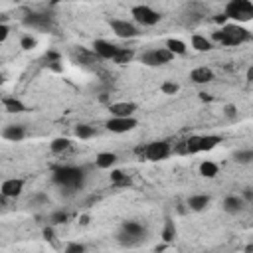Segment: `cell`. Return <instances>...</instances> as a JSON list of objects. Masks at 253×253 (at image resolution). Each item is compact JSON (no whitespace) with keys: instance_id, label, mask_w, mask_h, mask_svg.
Segmentation results:
<instances>
[{"instance_id":"1","label":"cell","mask_w":253,"mask_h":253,"mask_svg":"<svg viewBox=\"0 0 253 253\" xmlns=\"http://www.w3.org/2000/svg\"><path fill=\"white\" fill-rule=\"evenodd\" d=\"M53 184L67 194H73L83 188L85 184V170L79 166H57L53 170Z\"/></svg>"},{"instance_id":"2","label":"cell","mask_w":253,"mask_h":253,"mask_svg":"<svg viewBox=\"0 0 253 253\" xmlns=\"http://www.w3.org/2000/svg\"><path fill=\"white\" fill-rule=\"evenodd\" d=\"M251 40H253L251 32L247 28L239 26V24H223L219 30H215L211 34V42H215L219 45H229V47L247 43Z\"/></svg>"},{"instance_id":"3","label":"cell","mask_w":253,"mask_h":253,"mask_svg":"<svg viewBox=\"0 0 253 253\" xmlns=\"http://www.w3.org/2000/svg\"><path fill=\"white\" fill-rule=\"evenodd\" d=\"M227 20H233L237 24L243 22H251L253 20V2L251 0H229L225 4V12Z\"/></svg>"},{"instance_id":"4","label":"cell","mask_w":253,"mask_h":253,"mask_svg":"<svg viewBox=\"0 0 253 253\" xmlns=\"http://www.w3.org/2000/svg\"><path fill=\"white\" fill-rule=\"evenodd\" d=\"M138 152H142V156L150 162H160L172 154V146L168 140H152L144 148H138Z\"/></svg>"},{"instance_id":"5","label":"cell","mask_w":253,"mask_h":253,"mask_svg":"<svg viewBox=\"0 0 253 253\" xmlns=\"http://www.w3.org/2000/svg\"><path fill=\"white\" fill-rule=\"evenodd\" d=\"M146 235V229L142 223L138 221H123L121 231H119V241L126 243V245H134L138 241H142Z\"/></svg>"},{"instance_id":"6","label":"cell","mask_w":253,"mask_h":253,"mask_svg":"<svg viewBox=\"0 0 253 253\" xmlns=\"http://www.w3.org/2000/svg\"><path fill=\"white\" fill-rule=\"evenodd\" d=\"M130 16H132L134 24H138V26H156V24L162 20L160 12H156L154 8H150V6H146V4H136V6H132V8H130Z\"/></svg>"},{"instance_id":"7","label":"cell","mask_w":253,"mask_h":253,"mask_svg":"<svg viewBox=\"0 0 253 253\" xmlns=\"http://www.w3.org/2000/svg\"><path fill=\"white\" fill-rule=\"evenodd\" d=\"M174 59V53H170L166 47H156V49H148L140 55V63L148 65V67H160L166 65Z\"/></svg>"},{"instance_id":"8","label":"cell","mask_w":253,"mask_h":253,"mask_svg":"<svg viewBox=\"0 0 253 253\" xmlns=\"http://www.w3.org/2000/svg\"><path fill=\"white\" fill-rule=\"evenodd\" d=\"M22 24L26 28H32V30H38V32H49L53 28V18L45 12H30L28 16H24Z\"/></svg>"},{"instance_id":"9","label":"cell","mask_w":253,"mask_h":253,"mask_svg":"<svg viewBox=\"0 0 253 253\" xmlns=\"http://www.w3.org/2000/svg\"><path fill=\"white\" fill-rule=\"evenodd\" d=\"M109 26H111L113 34H115L117 38H121V40H132V38H136V36L140 34V32H138V26H136L134 22H128V20L113 18V20L109 22Z\"/></svg>"},{"instance_id":"10","label":"cell","mask_w":253,"mask_h":253,"mask_svg":"<svg viewBox=\"0 0 253 253\" xmlns=\"http://www.w3.org/2000/svg\"><path fill=\"white\" fill-rule=\"evenodd\" d=\"M105 126H107V130H111V132L123 134V132L134 130V128L138 126V121H136L134 117H113V115H111V119H107Z\"/></svg>"},{"instance_id":"11","label":"cell","mask_w":253,"mask_h":253,"mask_svg":"<svg viewBox=\"0 0 253 253\" xmlns=\"http://www.w3.org/2000/svg\"><path fill=\"white\" fill-rule=\"evenodd\" d=\"M93 53L99 57V59H105V61H113V57L117 55V51H119V45L117 43H113V42H109V40H95L93 42Z\"/></svg>"},{"instance_id":"12","label":"cell","mask_w":253,"mask_h":253,"mask_svg":"<svg viewBox=\"0 0 253 253\" xmlns=\"http://www.w3.org/2000/svg\"><path fill=\"white\" fill-rule=\"evenodd\" d=\"M138 111V105L132 101H119V103H109V113L113 117H134Z\"/></svg>"},{"instance_id":"13","label":"cell","mask_w":253,"mask_h":253,"mask_svg":"<svg viewBox=\"0 0 253 253\" xmlns=\"http://www.w3.org/2000/svg\"><path fill=\"white\" fill-rule=\"evenodd\" d=\"M24 180L22 178H8L0 184V192L6 196V198H18L22 192H24Z\"/></svg>"},{"instance_id":"14","label":"cell","mask_w":253,"mask_h":253,"mask_svg":"<svg viewBox=\"0 0 253 253\" xmlns=\"http://www.w3.org/2000/svg\"><path fill=\"white\" fill-rule=\"evenodd\" d=\"M213 79H215V73H213L210 67H206V65L194 67V69L190 71V81L196 83V85H208V83H211Z\"/></svg>"},{"instance_id":"15","label":"cell","mask_w":253,"mask_h":253,"mask_svg":"<svg viewBox=\"0 0 253 253\" xmlns=\"http://www.w3.org/2000/svg\"><path fill=\"white\" fill-rule=\"evenodd\" d=\"M243 206H245V200H243L241 196H227V198H223V202H221L223 211L229 213V215H237L239 211H243Z\"/></svg>"},{"instance_id":"16","label":"cell","mask_w":253,"mask_h":253,"mask_svg":"<svg viewBox=\"0 0 253 253\" xmlns=\"http://www.w3.org/2000/svg\"><path fill=\"white\" fill-rule=\"evenodd\" d=\"M2 138L4 140H10V142H20L24 136H26V128L22 125H8L2 128Z\"/></svg>"},{"instance_id":"17","label":"cell","mask_w":253,"mask_h":253,"mask_svg":"<svg viewBox=\"0 0 253 253\" xmlns=\"http://www.w3.org/2000/svg\"><path fill=\"white\" fill-rule=\"evenodd\" d=\"M190 45H192V49L198 51V53H206V51H210V49L213 47L211 40H208V38L202 36V34H192V38H190Z\"/></svg>"},{"instance_id":"18","label":"cell","mask_w":253,"mask_h":253,"mask_svg":"<svg viewBox=\"0 0 253 253\" xmlns=\"http://www.w3.org/2000/svg\"><path fill=\"white\" fill-rule=\"evenodd\" d=\"M117 160H119V156L115 152H99L95 156V166L99 170H111L117 164Z\"/></svg>"},{"instance_id":"19","label":"cell","mask_w":253,"mask_h":253,"mask_svg":"<svg viewBox=\"0 0 253 253\" xmlns=\"http://www.w3.org/2000/svg\"><path fill=\"white\" fill-rule=\"evenodd\" d=\"M208 206H210V196H206V194H194L188 198V208L192 211H202Z\"/></svg>"},{"instance_id":"20","label":"cell","mask_w":253,"mask_h":253,"mask_svg":"<svg viewBox=\"0 0 253 253\" xmlns=\"http://www.w3.org/2000/svg\"><path fill=\"white\" fill-rule=\"evenodd\" d=\"M221 142L219 134H200V152H210Z\"/></svg>"},{"instance_id":"21","label":"cell","mask_w":253,"mask_h":253,"mask_svg":"<svg viewBox=\"0 0 253 253\" xmlns=\"http://www.w3.org/2000/svg\"><path fill=\"white\" fill-rule=\"evenodd\" d=\"M164 47H166L170 53H174V55H184V53L188 51V45H186L182 40H178V38H168V40L164 42Z\"/></svg>"},{"instance_id":"22","label":"cell","mask_w":253,"mask_h":253,"mask_svg":"<svg viewBox=\"0 0 253 253\" xmlns=\"http://www.w3.org/2000/svg\"><path fill=\"white\" fill-rule=\"evenodd\" d=\"M2 105H4L6 113H12V115H18V113H24V111H26V105H24L20 99H16V97H6V99H2Z\"/></svg>"},{"instance_id":"23","label":"cell","mask_w":253,"mask_h":253,"mask_svg":"<svg viewBox=\"0 0 253 253\" xmlns=\"http://www.w3.org/2000/svg\"><path fill=\"white\" fill-rule=\"evenodd\" d=\"M71 148V140L67 138V136H57V138H53L51 142H49V150L53 152V154H63V152H67Z\"/></svg>"},{"instance_id":"24","label":"cell","mask_w":253,"mask_h":253,"mask_svg":"<svg viewBox=\"0 0 253 253\" xmlns=\"http://www.w3.org/2000/svg\"><path fill=\"white\" fill-rule=\"evenodd\" d=\"M132 59H134V49H132V47H119L117 55L113 57V61H115L117 65H126V63H130Z\"/></svg>"},{"instance_id":"25","label":"cell","mask_w":253,"mask_h":253,"mask_svg":"<svg viewBox=\"0 0 253 253\" xmlns=\"http://www.w3.org/2000/svg\"><path fill=\"white\" fill-rule=\"evenodd\" d=\"M198 170H200V176H204V178H215L219 174V166L211 160H204Z\"/></svg>"},{"instance_id":"26","label":"cell","mask_w":253,"mask_h":253,"mask_svg":"<svg viewBox=\"0 0 253 253\" xmlns=\"http://www.w3.org/2000/svg\"><path fill=\"white\" fill-rule=\"evenodd\" d=\"M174 237H176V225H174V221H172L170 217H166L164 229H162V241H164V243H172Z\"/></svg>"},{"instance_id":"27","label":"cell","mask_w":253,"mask_h":253,"mask_svg":"<svg viewBox=\"0 0 253 253\" xmlns=\"http://www.w3.org/2000/svg\"><path fill=\"white\" fill-rule=\"evenodd\" d=\"M75 136L77 138H83V140H87V138H93L95 136V128L91 126V125H77L75 126Z\"/></svg>"},{"instance_id":"28","label":"cell","mask_w":253,"mask_h":253,"mask_svg":"<svg viewBox=\"0 0 253 253\" xmlns=\"http://www.w3.org/2000/svg\"><path fill=\"white\" fill-rule=\"evenodd\" d=\"M111 184H115V186H128L130 184V180H128V176L123 172V170H111Z\"/></svg>"},{"instance_id":"29","label":"cell","mask_w":253,"mask_h":253,"mask_svg":"<svg viewBox=\"0 0 253 253\" xmlns=\"http://www.w3.org/2000/svg\"><path fill=\"white\" fill-rule=\"evenodd\" d=\"M233 160L239 162V164H249L253 160V150L251 148H245V150H237L233 154Z\"/></svg>"},{"instance_id":"30","label":"cell","mask_w":253,"mask_h":253,"mask_svg":"<svg viewBox=\"0 0 253 253\" xmlns=\"http://www.w3.org/2000/svg\"><path fill=\"white\" fill-rule=\"evenodd\" d=\"M69 219V215H67V211H63V210H57V211H53L51 215H49V225H61V223H65Z\"/></svg>"},{"instance_id":"31","label":"cell","mask_w":253,"mask_h":253,"mask_svg":"<svg viewBox=\"0 0 253 253\" xmlns=\"http://www.w3.org/2000/svg\"><path fill=\"white\" fill-rule=\"evenodd\" d=\"M160 91H162L164 95H174V93L180 91V85L174 83V81H162V83H160Z\"/></svg>"},{"instance_id":"32","label":"cell","mask_w":253,"mask_h":253,"mask_svg":"<svg viewBox=\"0 0 253 253\" xmlns=\"http://www.w3.org/2000/svg\"><path fill=\"white\" fill-rule=\"evenodd\" d=\"M36 38H32V36H22V40H20V45H22V49H34L36 47Z\"/></svg>"},{"instance_id":"33","label":"cell","mask_w":253,"mask_h":253,"mask_svg":"<svg viewBox=\"0 0 253 253\" xmlns=\"http://www.w3.org/2000/svg\"><path fill=\"white\" fill-rule=\"evenodd\" d=\"M223 115H225L229 121H235V119H237V107L231 105V103H227V105L223 107Z\"/></svg>"},{"instance_id":"34","label":"cell","mask_w":253,"mask_h":253,"mask_svg":"<svg viewBox=\"0 0 253 253\" xmlns=\"http://www.w3.org/2000/svg\"><path fill=\"white\" fill-rule=\"evenodd\" d=\"M63 251L65 253H81V251H85V245H81V243H67Z\"/></svg>"},{"instance_id":"35","label":"cell","mask_w":253,"mask_h":253,"mask_svg":"<svg viewBox=\"0 0 253 253\" xmlns=\"http://www.w3.org/2000/svg\"><path fill=\"white\" fill-rule=\"evenodd\" d=\"M8 36H10V28H8V24H6V22H0V43L6 42Z\"/></svg>"},{"instance_id":"36","label":"cell","mask_w":253,"mask_h":253,"mask_svg":"<svg viewBox=\"0 0 253 253\" xmlns=\"http://www.w3.org/2000/svg\"><path fill=\"white\" fill-rule=\"evenodd\" d=\"M47 67H49L51 71H57V73L63 71V65H61L59 61H47Z\"/></svg>"},{"instance_id":"37","label":"cell","mask_w":253,"mask_h":253,"mask_svg":"<svg viewBox=\"0 0 253 253\" xmlns=\"http://www.w3.org/2000/svg\"><path fill=\"white\" fill-rule=\"evenodd\" d=\"M43 239H45V241H51V239H53V225H47V227L43 229Z\"/></svg>"},{"instance_id":"38","label":"cell","mask_w":253,"mask_h":253,"mask_svg":"<svg viewBox=\"0 0 253 253\" xmlns=\"http://www.w3.org/2000/svg\"><path fill=\"white\" fill-rule=\"evenodd\" d=\"M213 22H215V24H221V26H223V24H227V16H225V14H217V16L213 18Z\"/></svg>"},{"instance_id":"39","label":"cell","mask_w":253,"mask_h":253,"mask_svg":"<svg viewBox=\"0 0 253 253\" xmlns=\"http://www.w3.org/2000/svg\"><path fill=\"white\" fill-rule=\"evenodd\" d=\"M243 200H245V202H251V200H253V194H251V190H249V188L243 192Z\"/></svg>"},{"instance_id":"40","label":"cell","mask_w":253,"mask_h":253,"mask_svg":"<svg viewBox=\"0 0 253 253\" xmlns=\"http://www.w3.org/2000/svg\"><path fill=\"white\" fill-rule=\"evenodd\" d=\"M200 99L202 101H211V95L210 93H200Z\"/></svg>"},{"instance_id":"41","label":"cell","mask_w":253,"mask_h":253,"mask_svg":"<svg viewBox=\"0 0 253 253\" xmlns=\"http://www.w3.org/2000/svg\"><path fill=\"white\" fill-rule=\"evenodd\" d=\"M79 223H81V225H87V223H89V215H81V217H79Z\"/></svg>"},{"instance_id":"42","label":"cell","mask_w":253,"mask_h":253,"mask_svg":"<svg viewBox=\"0 0 253 253\" xmlns=\"http://www.w3.org/2000/svg\"><path fill=\"white\" fill-rule=\"evenodd\" d=\"M2 206H6V196L0 192V208H2Z\"/></svg>"},{"instance_id":"43","label":"cell","mask_w":253,"mask_h":253,"mask_svg":"<svg viewBox=\"0 0 253 253\" xmlns=\"http://www.w3.org/2000/svg\"><path fill=\"white\" fill-rule=\"evenodd\" d=\"M251 79H253V69L249 67V69H247V81H251Z\"/></svg>"},{"instance_id":"44","label":"cell","mask_w":253,"mask_h":253,"mask_svg":"<svg viewBox=\"0 0 253 253\" xmlns=\"http://www.w3.org/2000/svg\"><path fill=\"white\" fill-rule=\"evenodd\" d=\"M0 85H4V75L0 73Z\"/></svg>"}]
</instances>
